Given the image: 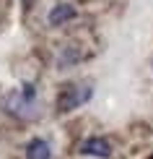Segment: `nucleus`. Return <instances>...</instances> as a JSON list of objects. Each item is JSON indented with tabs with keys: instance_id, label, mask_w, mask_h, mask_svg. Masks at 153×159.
Wrapping results in <instances>:
<instances>
[{
	"instance_id": "f257e3e1",
	"label": "nucleus",
	"mask_w": 153,
	"mask_h": 159,
	"mask_svg": "<svg viewBox=\"0 0 153 159\" xmlns=\"http://www.w3.org/2000/svg\"><path fill=\"white\" fill-rule=\"evenodd\" d=\"M3 107H5V112H11V115H13V117H18V120H34V117L39 115V110H36V89H34V84L26 81L21 89L11 91V94L5 97Z\"/></svg>"
},
{
	"instance_id": "f03ea898",
	"label": "nucleus",
	"mask_w": 153,
	"mask_h": 159,
	"mask_svg": "<svg viewBox=\"0 0 153 159\" xmlns=\"http://www.w3.org/2000/svg\"><path fill=\"white\" fill-rule=\"evenodd\" d=\"M94 97L91 84H68L57 94V112H73Z\"/></svg>"
},
{
	"instance_id": "7ed1b4c3",
	"label": "nucleus",
	"mask_w": 153,
	"mask_h": 159,
	"mask_svg": "<svg viewBox=\"0 0 153 159\" xmlns=\"http://www.w3.org/2000/svg\"><path fill=\"white\" fill-rule=\"evenodd\" d=\"M81 151L83 157H96V159H109L112 157V143L106 141V138L101 136H91V138H86V141L81 143Z\"/></svg>"
},
{
	"instance_id": "20e7f679",
	"label": "nucleus",
	"mask_w": 153,
	"mask_h": 159,
	"mask_svg": "<svg viewBox=\"0 0 153 159\" xmlns=\"http://www.w3.org/2000/svg\"><path fill=\"white\" fill-rule=\"evenodd\" d=\"M78 16V11L73 8L70 3H57L55 8L49 11V16H47V21H49V26H65L68 21H73V18Z\"/></svg>"
},
{
	"instance_id": "39448f33",
	"label": "nucleus",
	"mask_w": 153,
	"mask_h": 159,
	"mask_svg": "<svg viewBox=\"0 0 153 159\" xmlns=\"http://www.w3.org/2000/svg\"><path fill=\"white\" fill-rule=\"evenodd\" d=\"M52 157V146L44 138H31L26 146V159H49Z\"/></svg>"
},
{
	"instance_id": "423d86ee",
	"label": "nucleus",
	"mask_w": 153,
	"mask_h": 159,
	"mask_svg": "<svg viewBox=\"0 0 153 159\" xmlns=\"http://www.w3.org/2000/svg\"><path fill=\"white\" fill-rule=\"evenodd\" d=\"M23 8H29V0H23Z\"/></svg>"
},
{
	"instance_id": "0eeeda50",
	"label": "nucleus",
	"mask_w": 153,
	"mask_h": 159,
	"mask_svg": "<svg viewBox=\"0 0 153 159\" xmlns=\"http://www.w3.org/2000/svg\"><path fill=\"white\" fill-rule=\"evenodd\" d=\"M151 159H153V157H151Z\"/></svg>"
}]
</instances>
